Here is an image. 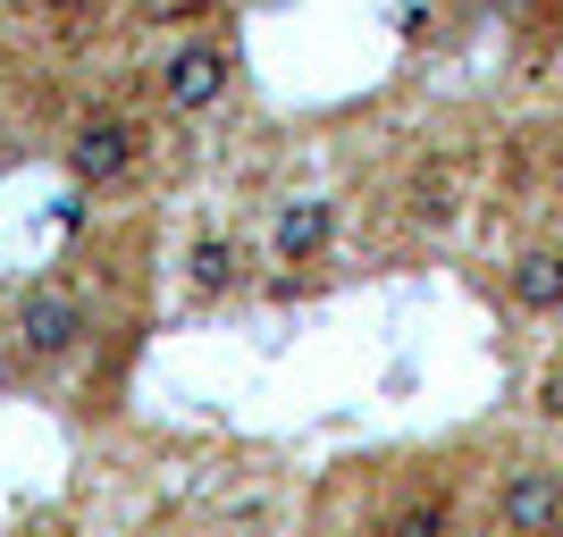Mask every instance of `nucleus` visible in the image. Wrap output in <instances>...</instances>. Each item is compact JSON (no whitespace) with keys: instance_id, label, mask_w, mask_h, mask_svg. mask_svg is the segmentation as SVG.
Masks as SVG:
<instances>
[{"instance_id":"obj_1","label":"nucleus","mask_w":563,"mask_h":537,"mask_svg":"<svg viewBox=\"0 0 563 537\" xmlns=\"http://www.w3.org/2000/svg\"><path fill=\"white\" fill-rule=\"evenodd\" d=\"M0 345L18 353L25 370H68V361L93 353V303H85L68 278H34L18 303H9V336H0Z\"/></svg>"},{"instance_id":"obj_2","label":"nucleus","mask_w":563,"mask_h":537,"mask_svg":"<svg viewBox=\"0 0 563 537\" xmlns=\"http://www.w3.org/2000/svg\"><path fill=\"white\" fill-rule=\"evenodd\" d=\"M152 160V126L118 101H93V110L68 118L59 135V168H68L76 193H110V186H135V168Z\"/></svg>"},{"instance_id":"obj_3","label":"nucleus","mask_w":563,"mask_h":537,"mask_svg":"<svg viewBox=\"0 0 563 537\" xmlns=\"http://www.w3.org/2000/svg\"><path fill=\"white\" fill-rule=\"evenodd\" d=\"M152 93H161L168 118L228 110V93H235V43H228V34H177V43L161 51V68H152Z\"/></svg>"},{"instance_id":"obj_4","label":"nucleus","mask_w":563,"mask_h":537,"mask_svg":"<svg viewBox=\"0 0 563 537\" xmlns=\"http://www.w3.org/2000/svg\"><path fill=\"white\" fill-rule=\"evenodd\" d=\"M496 529L505 537H563V470L555 462H514L496 479Z\"/></svg>"},{"instance_id":"obj_5","label":"nucleus","mask_w":563,"mask_h":537,"mask_svg":"<svg viewBox=\"0 0 563 537\" xmlns=\"http://www.w3.org/2000/svg\"><path fill=\"white\" fill-rule=\"evenodd\" d=\"M336 253V202L329 193H286L269 211V260L278 269H311V260Z\"/></svg>"},{"instance_id":"obj_6","label":"nucleus","mask_w":563,"mask_h":537,"mask_svg":"<svg viewBox=\"0 0 563 537\" xmlns=\"http://www.w3.org/2000/svg\"><path fill=\"white\" fill-rule=\"evenodd\" d=\"M235 286H244V244L228 227H202L186 244V294L194 303H228Z\"/></svg>"},{"instance_id":"obj_7","label":"nucleus","mask_w":563,"mask_h":537,"mask_svg":"<svg viewBox=\"0 0 563 537\" xmlns=\"http://www.w3.org/2000/svg\"><path fill=\"white\" fill-rule=\"evenodd\" d=\"M505 303L530 311V320H555V311H563V244H530V253H514V269H505Z\"/></svg>"},{"instance_id":"obj_8","label":"nucleus","mask_w":563,"mask_h":537,"mask_svg":"<svg viewBox=\"0 0 563 537\" xmlns=\"http://www.w3.org/2000/svg\"><path fill=\"white\" fill-rule=\"evenodd\" d=\"M378 537H463V513H454V488L421 479V488H404L387 513H378Z\"/></svg>"},{"instance_id":"obj_9","label":"nucleus","mask_w":563,"mask_h":537,"mask_svg":"<svg viewBox=\"0 0 563 537\" xmlns=\"http://www.w3.org/2000/svg\"><path fill=\"white\" fill-rule=\"evenodd\" d=\"M412 219H429V227L454 219V177L446 168H421V177H412Z\"/></svg>"},{"instance_id":"obj_10","label":"nucleus","mask_w":563,"mask_h":537,"mask_svg":"<svg viewBox=\"0 0 563 537\" xmlns=\"http://www.w3.org/2000/svg\"><path fill=\"white\" fill-rule=\"evenodd\" d=\"M25 18H43V25H68V18H85V9H101V0H18Z\"/></svg>"},{"instance_id":"obj_11","label":"nucleus","mask_w":563,"mask_h":537,"mask_svg":"<svg viewBox=\"0 0 563 537\" xmlns=\"http://www.w3.org/2000/svg\"><path fill=\"white\" fill-rule=\"evenodd\" d=\"M539 412H547V421H563V370L539 378Z\"/></svg>"},{"instance_id":"obj_12","label":"nucleus","mask_w":563,"mask_h":537,"mask_svg":"<svg viewBox=\"0 0 563 537\" xmlns=\"http://www.w3.org/2000/svg\"><path fill=\"white\" fill-rule=\"evenodd\" d=\"M18 378H25V361H18V353H9V345H0V395H9Z\"/></svg>"}]
</instances>
